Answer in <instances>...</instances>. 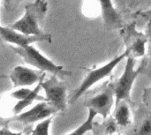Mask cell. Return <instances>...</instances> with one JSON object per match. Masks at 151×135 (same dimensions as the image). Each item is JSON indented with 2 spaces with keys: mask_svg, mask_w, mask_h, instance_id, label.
<instances>
[{
  "mask_svg": "<svg viewBox=\"0 0 151 135\" xmlns=\"http://www.w3.org/2000/svg\"><path fill=\"white\" fill-rule=\"evenodd\" d=\"M48 8V4L44 0H36L25 7L24 15L9 25L14 30L29 35H43L46 33L40 27V22L42 20Z\"/></svg>",
  "mask_w": 151,
  "mask_h": 135,
  "instance_id": "cell-1",
  "label": "cell"
},
{
  "mask_svg": "<svg viewBox=\"0 0 151 135\" xmlns=\"http://www.w3.org/2000/svg\"><path fill=\"white\" fill-rule=\"evenodd\" d=\"M12 49L16 54L20 56L27 65L42 72H48L58 76L72 75V72L65 70L61 65H56L32 45L27 47H12Z\"/></svg>",
  "mask_w": 151,
  "mask_h": 135,
  "instance_id": "cell-2",
  "label": "cell"
},
{
  "mask_svg": "<svg viewBox=\"0 0 151 135\" xmlns=\"http://www.w3.org/2000/svg\"><path fill=\"white\" fill-rule=\"evenodd\" d=\"M127 56H128V52L126 51V52L120 54L119 56L114 57L113 59H111L106 65H104L101 67H98L96 69L89 71L88 73V74L86 75V77L83 79L81 85L78 87V88H76L75 91L73 93L71 99H70V103H74L79 98H81L95 84H96L97 82L101 81L102 80H104L106 77H108L109 75H111V73L116 68V66L123 59H125L126 57H127Z\"/></svg>",
  "mask_w": 151,
  "mask_h": 135,
  "instance_id": "cell-3",
  "label": "cell"
},
{
  "mask_svg": "<svg viewBox=\"0 0 151 135\" xmlns=\"http://www.w3.org/2000/svg\"><path fill=\"white\" fill-rule=\"evenodd\" d=\"M141 71L142 68L134 69V58L127 56L123 73L115 84V107L123 101H130L134 83Z\"/></svg>",
  "mask_w": 151,
  "mask_h": 135,
  "instance_id": "cell-4",
  "label": "cell"
},
{
  "mask_svg": "<svg viewBox=\"0 0 151 135\" xmlns=\"http://www.w3.org/2000/svg\"><path fill=\"white\" fill-rule=\"evenodd\" d=\"M42 89L45 93L46 101L50 103L58 111H65L67 107L66 86L53 76L46 81H42Z\"/></svg>",
  "mask_w": 151,
  "mask_h": 135,
  "instance_id": "cell-5",
  "label": "cell"
},
{
  "mask_svg": "<svg viewBox=\"0 0 151 135\" xmlns=\"http://www.w3.org/2000/svg\"><path fill=\"white\" fill-rule=\"evenodd\" d=\"M114 96L115 85H108L100 93L89 98L84 103V106L88 108V110L91 109L95 111L97 114L106 119L114 104Z\"/></svg>",
  "mask_w": 151,
  "mask_h": 135,
  "instance_id": "cell-6",
  "label": "cell"
},
{
  "mask_svg": "<svg viewBox=\"0 0 151 135\" xmlns=\"http://www.w3.org/2000/svg\"><path fill=\"white\" fill-rule=\"evenodd\" d=\"M0 34L4 42L14 44L16 47H27L38 42H51V35L50 34H45L43 35H29L14 30L9 26H2L0 28Z\"/></svg>",
  "mask_w": 151,
  "mask_h": 135,
  "instance_id": "cell-7",
  "label": "cell"
},
{
  "mask_svg": "<svg viewBox=\"0 0 151 135\" xmlns=\"http://www.w3.org/2000/svg\"><path fill=\"white\" fill-rule=\"evenodd\" d=\"M56 112H58V111L50 103H49L47 101H43L37 103L32 109L14 116L10 120L13 122H19L23 125H29L42 121L51 117Z\"/></svg>",
  "mask_w": 151,
  "mask_h": 135,
  "instance_id": "cell-8",
  "label": "cell"
},
{
  "mask_svg": "<svg viewBox=\"0 0 151 135\" xmlns=\"http://www.w3.org/2000/svg\"><path fill=\"white\" fill-rule=\"evenodd\" d=\"M45 73L42 71L33 70L25 66H16L10 74L11 81L13 88L30 87L43 80Z\"/></svg>",
  "mask_w": 151,
  "mask_h": 135,
  "instance_id": "cell-9",
  "label": "cell"
},
{
  "mask_svg": "<svg viewBox=\"0 0 151 135\" xmlns=\"http://www.w3.org/2000/svg\"><path fill=\"white\" fill-rule=\"evenodd\" d=\"M104 25L108 28L116 27L120 24V18L116 11L112 0H98Z\"/></svg>",
  "mask_w": 151,
  "mask_h": 135,
  "instance_id": "cell-10",
  "label": "cell"
},
{
  "mask_svg": "<svg viewBox=\"0 0 151 135\" xmlns=\"http://www.w3.org/2000/svg\"><path fill=\"white\" fill-rule=\"evenodd\" d=\"M42 89V81L37 83V86L33 89V92L26 98L23 100H19L12 108V113L14 114V116L19 115L22 112V111L24 109H26L27 107H28L29 105H31L33 103V102L35 101H40V102H43L46 101V98L41 97L39 96V91Z\"/></svg>",
  "mask_w": 151,
  "mask_h": 135,
  "instance_id": "cell-11",
  "label": "cell"
},
{
  "mask_svg": "<svg viewBox=\"0 0 151 135\" xmlns=\"http://www.w3.org/2000/svg\"><path fill=\"white\" fill-rule=\"evenodd\" d=\"M115 122L118 126L127 127L132 122L131 112L127 102H121L115 107Z\"/></svg>",
  "mask_w": 151,
  "mask_h": 135,
  "instance_id": "cell-12",
  "label": "cell"
},
{
  "mask_svg": "<svg viewBox=\"0 0 151 135\" xmlns=\"http://www.w3.org/2000/svg\"><path fill=\"white\" fill-rule=\"evenodd\" d=\"M97 115L98 114L95 111L89 109L87 120L84 123H82L78 128H76L73 132H72L71 134L67 135H84L86 134L88 131H92L94 128V126H95L94 120Z\"/></svg>",
  "mask_w": 151,
  "mask_h": 135,
  "instance_id": "cell-13",
  "label": "cell"
},
{
  "mask_svg": "<svg viewBox=\"0 0 151 135\" xmlns=\"http://www.w3.org/2000/svg\"><path fill=\"white\" fill-rule=\"evenodd\" d=\"M52 118H53V116L38 123L35 128L32 131L31 135H49V129H50Z\"/></svg>",
  "mask_w": 151,
  "mask_h": 135,
  "instance_id": "cell-14",
  "label": "cell"
},
{
  "mask_svg": "<svg viewBox=\"0 0 151 135\" xmlns=\"http://www.w3.org/2000/svg\"><path fill=\"white\" fill-rule=\"evenodd\" d=\"M33 92V89H30L28 88H20L15 91H13L11 94V96L14 99H17L18 101L26 99L31 93Z\"/></svg>",
  "mask_w": 151,
  "mask_h": 135,
  "instance_id": "cell-15",
  "label": "cell"
},
{
  "mask_svg": "<svg viewBox=\"0 0 151 135\" xmlns=\"http://www.w3.org/2000/svg\"><path fill=\"white\" fill-rule=\"evenodd\" d=\"M137 135H151V118H147L143 121Z\"/></svg>",
  "mask_w": 151,
  "mask_h": 135,
  "instance_id": "cell-16",
  "label": "cell"
},
{
  "mask_svg": "<svg viewBox=\"0 0 151 135\" xmlns=\"http://www.w3.org/2000/svg\"><path fill=\"white\" fill-rule=\"evenodd\" d=\"M92 131H93V135H104V129L102 126L95 125Z\"/></svg>",
  "mask_w": 151,
  "mask_h": 135,
  "instance_id": "cell-17",
  "label": "cell"
},
{
  "mask_svg": "<svg viewBox=\"0 0 151 135\" xmlns=\"http://www.w3.org/2000/svg\"><path fill=\"white\" fill-rule=\"evenodd\" d=\"M22 132H19V133H13L12 131H10L8 128H2L1 129V135H22Z\"/></svg>",
  "mask_w": 151,
  "mask_h": 135,
  "instance_id": "cell-18",
  "label": "cell"
},
{
  "mask_svg": "<svg viewBox=\"0 0 151 135\" xmlns=\"http://www.w3.org/2000/svg\"><path fill=\"white\" fill-rule=\"evenodd\" d=\"M3 1H4V3L5 4H12L13 2H19V1H21V0H3Z\"/></svg>",
  "mask_w": 151,
  "mask_h": 135,
  "instance_id": "cell-19",
  "label": "cell"
},
{
  "mask_svg": "<svg viewBox=\"0 0 151 135\" xmlns=\"http://www.w3.org/2000/svg\"><path fill=\"white\" fill-rule=\"evenodd\" d=\"M149 32H150V34H151V20L149 24Z\"/></svg>",
  "mask_w": 151,
  "mask_h": 135,
  "instance_id": "cell-20",
  "label": "cell"
}]
</instances>
